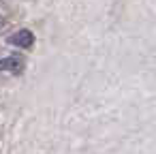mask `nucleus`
I'll return each mask as SVG.
<instances>
[{
    "instance_id": "1",
    "label": "nucleus",
    "mask_w": 156,
    "mask_h": 154,
    "mask_svg": "<svg viewBox=\"0 0 156 154\" xmlns=\"http://www.w3.org/2000/svg\"><path fill=\"white\" fill-rule=\"evenodd\" d=\"M7 43L13 45V47H20V49H28L34 43V34L30 30H17L11 37H7Z\"/></svg>"
},
{
    "instance_id": "2",
    "label": "nucleus",
    "mask_w": 156,
    "mask_h": 154,
    "mask_svg": "<svg viewBox=\"0 0 156 154\" xmlns=\"http://www.w3.org/2000/svg\"><path fill=\"white\" fill-rule=\"evenodd\" d=\"M24 66V62L15 56H7V58H0V73L2 71H20Z\"/></svg>"
},
{
    "instance_id": "3",
    "label": "nucleus",
    "mask_w": 156,
    "mask_h": 154,
    "mask_svg": "<svg viewBox=\"0 0 156 154\" xmlns=\"http://www.w3.org/2000/svg\"><path fill=\"white\" fill-rule=\"evenodd\" d=\"M2 26H5V20H2V17H0V28H2Z\"/></svg>"
}]
</instances>
